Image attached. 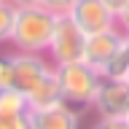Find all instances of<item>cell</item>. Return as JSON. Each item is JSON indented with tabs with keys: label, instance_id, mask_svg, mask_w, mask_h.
<instances>
[{
	"label": "cell",
	"instance_id": "cell-9",
	"mask_svg": "<svg viewBox=\"0 0 129 129\" xmlns=\"http://www.w3.org/2000/svg\"><path fill=\"white\" fill-rule=\"evenodd\" d=\"M59 102H64V97H62L59 78H56L54 67H51V70L27 91V105H30V110H38V108H54V105H59Z\"/></svg>",
	"mask_w": 129,
	"mask_h": 129
},
{
	"label": "cell",
	"instance_id": "cell-21",
	"mask_svg": "<svg viewBox=\"0 0 129 129\" xmlns=\"http://www.w3.org/2000/svg\"><path fill=\"white\" fill-rule=\"evenodd\" d=\"M126 118H129V116H126Z\"/></svg>",
	"mask_w": 129,
	"mask_h": 129
},
{
	"label": "cell",
	"instance_id": "cell-12",
	"mask_svg": "<svg viewBox=\"0 0 129 129\" xmlns=\"http://www.w3.org/2000/svg\"><path fill=\"white\" fill-rule=\"evenodd\" d=\"M14 16H16V6H11L8 0H0V46H6L8 40H11Z\"/></svg>",
	"mask_w": 129,
	"mask_h": 129
},
{
	"label": "cell",
	"instance_id": "cell-10",
	"mask_svg": "<svg viewBox=\"0 0 129 129\" xmlns=\"http://www.w3.org/2000/svg\"><path fill=\"white\" fill-rule=\"evenodd\" d=\"M16 113H30L27 94L19 91L16 86L0 89V116H16Z\"/></svg>",
	"mask_w": 129,
	"mask_h": 129
},
{
	"label": "cell",
	"instance_id": "cell-20",
	"mask_svg": "<svg viewBox=\"0 0 129 129\" xmlns=\"http://www.w3.org/2000/svg\"><path fill=\"white\" fill-rule=\"evenodd\" d=\"M124 81H126V86H129V75H126V78H124Z\"/></svg>",
	"mask_w": 129,
	"mask_h": 129
},
{
	"label": "cell",
	"instance_id": "cell-4",
	"mask_svg": "<svg viewBox=\"0 0 129 129\" xmlns=\"http://www.w3.org/2000/svg\"><path fill=\"white\" fill-rule=\"evenodd\" d=\"M97 116H129V86L124 78H102L91 105Z\"/></svg>",
	"mask_w": 129,
	"mask_h": 129
},
{
	"label": "cell",
	"instance_id": "cell-6",
	"mask_svg": "<svg viewBox=\"0 0 129 129\" xmlns=\"http://www.w3.org/2000/svg\"><path fill=\"white\" fill-rule=\"evenodd\" d=\"M67 16H70L73 22L81 27V32H86V35H94V32L116 27V16L105 8L102 0H75L73 8L67 11Z\"/></svg>",
	"mask_w": 129,
	"mask_h": 129
},
{
	"label": "cell",
	"instance_id": "cell-11",
	"mask_svg": "<svg viewBox=\"0 0 129 129\" xmlns=\"http://www.w3.org/2000/svg\"><path fill=\"white\" fill-rule=\"evenodd\" d=\"M129 75V35H124L118 51L113 54V59L105 64L102 78H126Z\"/></svg>",
	"mask_w": 129,
	"mask_h": 129
},
{
	"label": "cell",
	"instance_id": "cell-1",
	"mask_svg": "<svg viewBox=\"0 0 129 129\" xmlns=\"http://www.w3.org/2000/svg\"><path fill=\"white\" fill-rule=\"evenodd\" d=\"M56 24V14L46 11L43 6H19L14 16V32H11V46L14 51H30V54H46L51 32Z\"/></svg>",
	"mask_w": 129,
	"mask_h": 129
},
{
	"label": "cell",
	"instance_id": "cell-19",
	"mask_svg": "<svg viewBox=\"0 0 129 129\" xmlns=\"http://www.w3.org/2000/svg\"><path fill=\"white\" fill-rule=\"evenodd\" d=\"M8 3H11V6H32V3H38V0H8Z\"/></svg>",
	"mask_w": 129,
	"mask_h": 129
},
{
	"label": "cell",
	"instance_id": "cell-5",
	"mask_svg": "<svg viewBox=\"0 0 129 129\" xmlns=\"http://www.w3.org/2000/svg\"><path fill=\"white\" fill-rule=\"evenodd\" d=\"M121 40H124V32H121L118 27H110V30H102V32H94V35H86V46H83V56H81V59L102 75L105 64L110 62L113 54L118 51Z\"/></svg>",
	"mask_w": 129,
	"mask_h": 129
},
{
	"label": "cell",
	"instance_id": "cell-15",
	"mask_svg": "<svg viewBox=\"0 0 129 129\" xmlns=\"http://www.w3.org/2000/svg\"><path fill=\"white\" fill-rule=\"evenodd\" d=\"M0 129H30V113L0 116Z\"/></svg>",
	"mask_w": 129,
	"mask_h": 129
},
{
	"label": "cell",
	"instance_id": "cell-17",
	"mask_svg": "<svg viewBox=\"0 0 129 129\" xmlns=\"http://www.w3.org/2000/svg\"><path fill=\"white\" fill-rule=\"evenodd\" d=\"M116 27H118L124 35H129V3L124 6V11H121L118 16H116Z\"/></svg>",
	"mask_w": 129,
	"mask_h": 129
},
{
	"label": "cell",
	"instance_id": "cell-3",
	"mask_svg": "<svg viewBox=\"0 0 129 129\" xmlns=\"http://www.w3.org/2000/svg\"><path fill=\"white\" fill-rule=\"evenodd\" d=\"M83 46H86V32H81V27L73 22L70 16H56L54 32L48 40L46 56L54 64H67V62H78L83 56Z\"/></svg>",
	"mask_w": 129,
	"mask_h": 129
},
{
	"label": "cell",
	"instance_id": "cell-14",
	"mask_svg": "<svg viewBox=\"0 0 129 129\" xmlns=\"http://www.w3.org/2000/svg\"><path fill=\"white\" fill-rule=\"evenodd\" d=\"M91 129H129L126 116H100L91 124Z\"/></svg>",
	"mask_w": 129,
	"mask_h": 129
},
{
	"label": "cell",
	"instance_id": "cell-7",
	"mask_svg": "<svg viewBox=\"0 0 129 129\" xmlns=\"http://www.w3.org/2000/svg\"><path fill=\"white\" fill-rule=\"evenodd\" d=\"M54 64L46 54H30V51H14V86L19 91H30Z\"/></svg>",
	"mask_w": 129,
	"mask_h": 129
},
{
	"label": "cell",
	"instance_id": "cell-8",
	"mask_svg": "<svg viewBox=\"0 0 129 129\" xmlns=\"http://www.w3.org/2000/svg\"><path fill=\"white\" fill-rule=\"evenodd\" d=\"M30 129H81V113L67 102L30 110Z\"/></svg>",
	"mask_w": 129,
	"mask_h": 129
},
{
	"label": "cell",
	"instance_id": "cell-16",
	"mask_svg": "<svg viewBox=\"0 0 129 129\" xmlns=\"http://www.w3.org/2000/svg\"><path fill=\"white\" fill-rule=\"evenodd\" d=\"M73 3H75V0H38V6H43L46 11H51V14H56V16H64L73 8Z\"/></svg>",
	"mask_w": 129,
	"mask_h": 129
},
{
	"label": "cell",
	"instance_id": "cell-13",
	"mask_svg": "<svg viewBox=\"0 0 129 129\" xmlns=\"http://www.w3.org/2000/svg\"><path fill=\"white\" fill-rule=\"evenodd\" d=\"M14 86V54H0V89Z\"/></svg>",
	"mask_w": 129,
	"mask_h": 129
},
{
	"label": "cell",
	"instance_id": "cell-18",
	"mask_svg": "<svg viewBox=\"0 0 129 129\" xmlns=\"http://www.w3.org/2000/svg\"><path fill=\"white\" fill-rule=\"evenodd\" d=\"M102 3H105V8H108V11H110L113 16H118L121 11H124V6H126L129 0H102Z\"/></svg>",
	"mask_w": 129,
	"mask_h": 129
},
{
	"label": "cell",
	"instance_id": "cell-2",
	"mask_svg": "<svg viewBox=\"0 0 129 129\" xmlns=\"http://www.w3.org/2000/svg\"><path fill=\"white\" fill-rule=\"evenodd\" d=\"M56 78H59V86H62V97L67 105H91V97H94L97 86L102 75L89 67L83 59L78 62H67V64H56L54 67Z\"/></svg>",
	"mask_w": 129,
	"mask_h": 129
}]
</instances>
